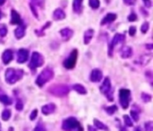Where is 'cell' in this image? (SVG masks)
<instances>
[{
  "mask_svg": "<svg viewBox=\"0 0 153 131\" xmlns=\"http://www.w3.org/2000/svg\"><path fill=\"white\" fill-rule=\"evenodd\" d=\"M24 72L23 70L21 69H13V68H8L5 70V81L7 84H14L16 83L18 80L23 77Z\"/></svg>",
  "mask_w": 153,
  "mask_h": 131,
  "instance_id": "cell-1",
  "label": "cell"
},
{
  "mask_svg": "<svg viewBox=\"0 0 153 131\" xmlns=\"http://www.w3.org/2000/svg\"><path fill=\"white\" fill-rule=\"evenodd\" d=\"M53 77H54L53 70H51L50 68H46L41 71V73L37 77V78H36V84L40 87H42L46 83H48L50 79H52Z\"/></svg>",
  "mask_w": 153,
  "mask_h": 131,
  "instance_id": "cell-2",
  "label": "cell"
},
{
  "mask_svg": "<svg viewBox=\"0 0 153 131\" xmlns=\"http://www.w3.org/2000/svg\"><path fill=\"white\" fill-rule=\"evenodd\" d=\"M81 127V124L74 117H69L63 121L62 129L64 131H74Z\"/></svg>",
  "mask_w": 153,
  "mask_h": 131,
  "instance_id": "cell-3",
  "label": "cell"
},
{
  "mask_svg": "<svg viewBox=\"0 0 153 131\" xmlns=\"http://www.w3.org/2000/svg\"><path fill=\"white\" fill-rule=\"evenodd\" d=\"M100 92L105 94L107 96V98L112 102L113 101V94H112V85H111V80L109 78H105L103 83L101 84L100 87H99Z\"/></svg>",
  "mask_w": 153,
  "mask_h": 131,
  "instance_id": "cell-4",
  "label": "cell"
},
{
  "mask_svg": "<svg viewBox=\"0 0 153 131\" xmlns=\"http://www.w3.org/2000/svg\"><path fill=\"white\" fill-rule=\"evenodd\" d=\"M131 101V91L126 88H121L119 90V103L123 109H127Z\"/></svg>",
  "mask_w": 153,
  "mask_h": 131,
  "instance_id": "cell-5",
  "label": "cell"
},
{
  "mask_svg": "<svg viewBox=\"0 0 153 131\" xmlns=\"http://www.w3.org/2000/svg\"><path fill=\"white\" fill-rule=\"evenodd\" d=\"M49 92L53 96H56L57 97H62L66 96L69 93V87L68 86H65V85H56L52 87H50Z\"/></svg>",
  "mask_w": 153,
  "mask_h": 131,
  "instance_id": "cell-6",
  "label": "cell"
},
{
  "mask_svg": "<svg viewBox=\"0 0 153 131\" xmlns=\"http://www.w3.org/2000/svg\"><path fill=\"white\" fill-rule=\"evenodd\" d=\"M43 63H44V58H43V56L38 52L32 53L31 62H30V64H29V67L32 70H35L39 67H41L43 65Z\"/></svg>",
  "mask_w": 153,
  "mask_h": 131,
  "instance_id": "cell-7",
  "label": "cell"
},
{
  "mask_svg": "<svg viewBox=\"0 0 153 131\" xmlns=\"http://www.w3.org/2000/svg\"><path fill=\"white\" fill-rule=\"evenodd\" d=\"M77 56H78V52L77 50L74 49L72 51V53L70 54L69 57L66 58L64 61V67L65 69H68V70H71L72 68H74L75 66V63H76V61H77Z\"/></svg>",
  "mask_w": 153,
  "mask_h": 131,
  "instance_id": "cell-8",
  "label": "cell"
},
{
  "mask_svg": "<svg viewBox=\"0 0 153 131\" xmlns=\"http://www.w3.org/2000/svg\"><path fill=\"white\" fill-rule=\"evenodd\" d=\"M125 35L120 34V33H117V34L115 35V37L113 38L111 43L108 45V56H110V57L113 56V50H114V47H115L116 45H118V44L123 42V41H125Z\"/></svg>",
  "mask_w": 153,
  "mask_h": 131,
  "instance_id": "cell-9",
  "label": "cell"
},
{
  "mask_svg": "<svg viewBox=\"0 0 153 131\" xmlns=\"http://www.w3.org/2000/svg\"><path fill=\"white\" fill-rule=\"evenodd\" d=\"M29 58V51L24 48H21L17 53V62L19 63H24Z\"/></svg>",
  "mask_w": 153,
  "mask_h": 131,
  "instance_id": "cell-10",
  "label": "cell"
},
{
  "mask_svg": "<svg viewBox=\"0 0 153 131\" xmlns=\"http://www.w3.org/2000/svg\"><path fill=\"white\" fill-rule=\"evenodd\" d=\"M102 77H103V75H102L101 70L99 69H94L91 74V80L94 83L99 82L102 79Z\"/></svg>",
  "mask_w": 153,
  "mask_h": 131,
  "instance_id": "cell-11",
  "label": "cell"
},
{
  "mask_svg": "<svg viewBox=\"0 0 153 131\" xmlns=\"http://www.w3.org/2000/svg\"><path fill=\"white\" fill-rule=\"evenodd\" d=\"M56 106L55 104H52V103H50V104H48L44 106H42L41 108V112L42 113L44 114V115H49L51 113H53L55 112L56 111Z\"/></svg>",
  "mask_w": 153,
  "mask_h": 131,
  "instance_id": "cell-12",
  "label": "cell"
},
{
  "mask_svg": "<svg viewBox=\"0 0 153 131\" xmlns=\"http://www.w3.org/2000/svg\"><path fill=\"white\" fill-rule=\"evenodd\" d=\"M60 35L62 36V39L64 41H67L72 37L74 31H72V30H71V29H69V28H64V29H63V30L60 31Z\"/></svg>",
  "mask_w": 153,
  "mask_h": 131,
  "instance_id": "cell-13",
  "label": "cell"
},
{
  "mask_svg": "<svg viewBox=\"0 0 153 131\" xmlns=\"http://www.w3.org/2000/svg\"><path fill=\"white\" fill-rule=\"evenodd\" d=\"M121 57L123 58V59H128L131 56L133 55V48L130 47H123L121 49V52H120Z\"/></svg>",
  "mask_w": 153,
  "mask_h": 131,
  "instance_id": "cell-14",
  "label": "cell"
},
{
  "mask_svg": "<svg viewBox=\"0 0 153 131\" xmlns=\"http://www.w3.org/2000/svg\"><path fill=\"white\" fill-rule=\"evenodd\" d=\"M14 35H15V38L17 39H23L24 37V35H25V26L23 23L19 24V26L16 28V30L14 31Z\"/></svg>",
  "mask_w": 153,
  "mask_h": 131,
  "instance_id": "cell-15",
  "label": "cell"
},
{
  "mask_svg": "<svg viewBox=\"0 0 153 131\" xmlns=\"http://www.w3.org/2000/svg\"><path fill=\"white\" fill-rule=\"evenodd\" d=\"M2 60L5 64H8L13 60V52L10 49H6L2 55Z\"/></svg>",
  "mask_w": 153,
  "mask_h": 131,
  "instance_id": "cell-16",
  "label": "cell"
},
{
  "mask_svg": "<svg viewBox=\"0 0 153 131\" xmlns=\"http://www.w3.org/2000/svg\"><path fill=\"white\" fill-rule=\"evenodd\" d=\"M11 16H12V19H11V23L13 24V25H19L21 23H21V17L19 15V13L15 11V10H12L11 12Z\"/></svg>",
  "mask_w": 153,
  "mask_h": 131,
  "instance_id": "cell-17",
  "label": "cell"
},
{
  "mask_svg": "<svg viewBox=\"0 0 153 131\" xmlns=\"http://www.w3.org/2000/svg\"><path fill=\"white\" fill-rule=\"evenodd\" d=\"M116 14L115 13H107V15H106V17L101 21V25H105V24H107V23H113L114 21H115V19H116Z\"/></svg>",
  "mask_w": 153,
  "mask_h": 131,
  "instance_id": "cell-18",
  "label": "cell"
},
{
  "mask_svg": "<svg viewBox=\"0 0 153 131\" xmlns=\"http://www.w3.org/2000/svg\"><path fill=\"white\" fill-rule=\"evenodd\" d=\"M53 18L56 20V21H60V20H63L65 18V13L60 9V8H57L55 10V12L53 13Z\"/></svg>",
  "mask_w": 153,
  "mask_h": 131,
  "instance_id": "cell-19",
  "label": "cell"
},
{
  "mask_svg": "<svg viewBox=\"0 0 153 131\" xmlns=\"http://www.w3.org/2000/svg\"><path fill=\"white\" fill-rule=\"evenodd\" d=\"M93 34H94V31L92 29H90V30L85 31V33H84V44L85 45H88V44L91 42V40L92 39V37H93Z\"/></svg>",
  "mask_w": 153,
  "mask_h": 131,
  "instance_id": "cell-20",
  "label": "cell"
},
{
  "mask_svg": "<svg viewBox=\"0 0 153 131\" xmlns=\"http://www.w3.org/2000/svg\"><path fill=\"white\" fill-rule=\"evenodd\" d=\"M94 125H95V128L97 129H100V130H104V131H109V128L107 125H105L103 122H101L100 120L94 119Z\"/></svg>",
  "mask_w": 153,
  "mask_h": 131,
  "instance_id": "cell-21",
  "label": "cell"
},
{
  "mask_svg": "<svg viewBox=\"0 0 153 131\" xmlns=\"http://www.w3.org/2000/svg\"><path fill=\"white\" fill-rule=\"evenodd\" d=\"M82 5H83V0H74L72 2V9L77 13H80L82 11Z\"/></svg>",
  "mask_w": 153,
  "mask_h": 131,
  "instance_id": "cell-22",
  "label": "cell"
},
{
  "mask_svg": "<svg viewBox=\"0 0 153 131\" xmlns=\"http://www.w3.org/2000/svg\"><path fill=\"white\" fill-rule=\"evenodd\" d=\"M72 88H74V91H76L78 94H87V89L85 88V87L81 85V84H75L72 86Z\"/></svg>",
  "mask_w": 153,
  "mask_h": 131,
  "instance_id": "cell-23",
  "label": "cell"
},
{
  "mask_svg": "<svg viewBox=\"0 0 153 131\" xmlns=\"http://www.w3.org/2000/svg\"><path fill=\"white\" fill-rule=\"evenodd\" d=\"M0 102H1L2 104H4L5 105H11L13 104L12 99L5 94H0Z\"/></svg>",
  "mask_w": 153,
  "mask_h": 131,
  "instance_id": "cell-24",
  "label": "cell"
},
{
  "mask_svg": "<svg viewBox=\"0 0 153 131\" xmlns=\"http://www.w3.org/2000/svg\"><path fill=\"white\" fill-rule=\"evenodd\" d=\"M150 59H151V55H144L140 58L139 62L142 65H145L150 61Z\"/></svg>",
  "mask_w": 153,
  "mask_h": 131,
  "instance_id": "cell-25",
  "label": "cell"
},
{
  "mask_svg": "<svg viewBox=\"0 0 153 131\" xmlns=\"http://www.w3.org/2000/svg\"><path fill=\"white\" fill-rule=\"evenodd\" d=\"M1 117H2V120L4 121H7L10 118H11V111L8 110V109H5V110H4L2 112V115H1Z\"/></svg>",
  "mask_w": 153,
  "mask_h": 131,
  "instance_id": "cell-26",
  "label": "cell"
},
{
  "mask_svg": "<svg viewBox=\"0 0 153 131\" xmlns=\"http://www.w3.org/2000/svg\"><path fill=\"white\" fill-rule=\"evenodd\" d=\"M105 111L108 115H113L115 113V112L117 111V106L116 105H112V106H108L105 107Z\"/></svg>",
  "mask_w": 153,
  "mask_h": 131,
  "instance_id": "cell-27",
  "label": "cell"
},
{
  "mask_svg": "<svg viewBox=\"0 0 153 131\" xmlns=\"http://www.w3.org/2000/svg\"><path fill=\"white\" fill-rule=\"evenodd\" d=\"M89 5L92 9L95 10L99 7L100 2H99V0H89Z\"/></svg>",
  "mask_w": 153,
  "mask_h": 131,
  "instance_id": "cell-28",
  "label": "cell"
},
{
  "mask_svg": "<svg viewBox=\"0 0 153 131\" xmlns=\"http://www.w3.org/2000/svg\"><path fill=\"white\" fill-rule=\"evenodd\" d=\"M123 122H125V124L127 126V127H133L134 124L132 122V120H131V118L129 117L128 115H123Z\"/></svg>",
  "mask_w": 153,
  "mask_h": 131,
  "instance_id": "cell-29",
  "label": "cell"
},
{
  "mask_svg": "<svg viewBox=\"0 0 153 131\" xmlns=\"http://www.w3.org/2000/svg\"><path fill=\"white\" fill-rule=\"evenodd\" d=\"M151 98H152L151 96L148 93H142V99L144 103H150V102L151 101Z\"/></svg>",
  "mask_w": 153,
  "mask_h": 131,
  "instance_id": "cell-30",
  "label": "cell"
},
{
  "mask_svg": "<svg viewBox=\"0 0 153 131\" xmlns=\"http://www.w3.org/2000/svg\"><path fill=\"white\" fill-rule=\"evenodd\" d=\"M7 34V28L5 24H0V37H5Z\"/></svg>",
  "mask_w": 153,
  "mask_h": 131,
  "instance_id": "cell-31",
  "label": "cell"
},
{
  "mask_svg": "<svg viewBox=\"0 0 153 131\" xmlns=\"http://www.w3.org/2000/svg\"><path fill=\"white\" fill-rule=\"evenodd\" d=\"M15 108H16V110L19 111V112L23 111V101H21V99H18V100L16 101Z\"/></svg>",
  "mask_w": 153,
  "mask_h": 131,
  "instance_id": "cell-32",
  "label": "cell"
},
{
  "mask_svg": "<svg viewBox=\"0 0 153 131\" xmlns=\"http://www.w3.org/2000/svg\"><path fill=\"white\" fill-rule=\"evenodd\" d=\"M145 130L146 131H153V123L152 121H148L145 123Z\"/></svg>",
  "mask_w": 153,
  "mask_h": 131,
  "instance_id": "cell-33",
  "label": "cell"
},
{
  "mask_svg": "<svg viewBox=\"0 0 153 131\" xmlns=\"http://www.w3.org/2000/svg\"><path fill=\"white\" fill-rule=\"evenodd\" d=\"M130 114H131V116H132V118L134 119V121L139 120V113H138L136 111L132 110V111H131V112H130Z\"/></svg>",
  "mask_w": 153,
  "mask_h": 131,
  "instance_id": "cell-34",
  "label": "cell"
},
{
  "mask_svg": "<svg viewBox=\"0 0 153 131\" xmlns=\"http://www.w3.org/2000/svg\"><path fill=\"white\" fill-rule=\"evenodd\" d=\"M33 131H47L46 128L44 127V125L42 124V123H39V124L35 127Z\"/></svg>",
  "mask_w": 153,
  "mask_h": 131,
  "instance_id": "cell-35",
  "label": "cell"
},
{
  "mask_svg": "<svg viewBox=\"0 0 153 131\" xmlns=\"http://www.w3.org/2000/svg\"><path fill=\"white\" fill-rule=\"evenodd\" d=\"M149 27H150V24H149V23H144L142 25V28H141V31H142V33H146L147 31H148V30H149Z\"/></svg>",
  "mask_w": 153,
  "mask_h": 131,
  "instance_id": "cell-36",
  "label": "cell"
},
{
  "mask_svg": "<svg viewBox=\"0 0 153 131\" xmlns=\"http://www.w3.org/2000/svg\"><path fill=\"white\" fill-rule=\"evenodd\" d=\"M37 115H38V110H37V109H35V110H33V111L31 112L30 120H34L36 118H37Z\"/></svg>",
  "mask_w": 153,
  "mask_h": 131,
  "instance_id": "cell-37",
  "label": "cell"
},
{
  "mask_svg": "<svg viewBox=\"0 0 153 131\" xmlns=\"http://www.w3.org/2000/svg\"><path fill=\"white\" fill-rule=\"evenodd\" d=\"M135 33H136V28L134 26H131L129 28V35L133 37V36L135 35Z\"/></svg>",
  "mask_w": 153,
  "mask_h": 131,
  "instance_id": "cell-38",
  "label": "cell"
},
{
  "mask_svg": "<svg viewBox=\"0 0 153 131\" xmlns=\"http://www.w3.org/2000/svg\"><path fill=\"white\" fill-rule=\"evenodd\" d=\"M136 20H137V15H136L134 13H132L128 16V21H134Z\"/></svg>",
  "mask_w": 153,
  "mask_h": 131,
  "instance_id": "cell-39",
  "label": "cell"
},
{
  "mask_svg": "<svg viewBox=\"0 0 153 131\" xmlns=\"http://www.w3.org/2000/svg\"><path fill=\"white\" fill-rule=\"evenodd\" d=\"M30 7H31V10L32 11V13H33V14H34V16H35L36 18H39V16H38V13H37V12H36V10H35V7H34V5H33L32 4H30Z\"/></svg>",
  "mask_w": 153,
  "mask_h": 131,
  "instance_id": "cell-40",
  "label": "cell"
},
{
  "mask_svg": "<svg viewBox=\"0 0 153 131\" xmlns=\"http://www.w3.org/2000/svg\"><path fill=\"white\" fill-rule=\"evenodd\" d=\"M123 2L128 5H134L136 2V0H123Z\"/></svg>",
  "mask_w": 153,
  "mask_h": 131,
  "instance_id": "cell-41",
  "label": "cell"
},
{
  "mask_svg": "<svg viewBox=\"0 0 153 131\" xmlns=\"http://www.w3.org/2000/svg\"><path fill=\"white\" fill-rule=\"evenodd\" d=\"M143 3L147 8H150L151 7V1L150 0H143Z\"/></svg>",
  "mask_w": 153,
  "mask_h": 131,
  "instance_id": "cell-42",
  "label": "cell"
},
{
  "mask_svg": "<svg viewBox=\"0 0 153 131\" xmlns=\"http://www.w3.org/2000/svg\"><path fill=\"white\" fill-rule=\"evenodd\" d=\"M88 131H98V130L96 129V128H94V127L89 125L88 126Z\"/></svg>",
  "mask_w": 153,
  "mask_h": 131,
  "instance_id": "cell-43",
  "label": "cell"
},
{
  "mask_svg": "<svg viewBox=\"0 0 153 131\" xmlns=\"http://www.w3.org/2000/svg\"><path fill=\"white\" fill-rule=\"evenodd\" d=\"M146 48H148L149 50H151V49L153 48V45H152V44H150V45H147V46H146Z\"/></svg>",
  "mask_w": 153,
  "mask_h": 131,
  "instance_id": "cell-44",
  "label": "cell"
},
{
  "mask_svg": "<svg viewBox=\"0 0 153 131\" xmlns=\"http://www.w3.org/2000/svg\"><path fill=\"white\" fill-rule=\"evenodd\" d=\"M120 131H128L126 128L125 127H120Z\"/></svg>",
  "mask_w": 153,
  "mask_h": 131,
  "instance_id": "cell-45",
  "label": "cell"
},
{
  "mask_svg": "<svg viewBox=\"0 0 153 131\" xmlns=\"http://www.w3.org/2000/svg\"><path fill=\"white\" fill-rule=\"evenodd\" d=\"M5 2V0H0V5H3Z\"/></svg>",
  "mask_w": 153,
  "mask_h": 131,
  "instance_id": "cell-46",
  "label": "cell"
},
{
  "mask_svg": "<svg viewBox=\"0 0 153 131\" xmlns=\"http://www.w3.org/2000/svg\"><path fill=\"white\" fill-rule=\"evenodd\" d=\"M134 131H142V130H141V128H136Z\"/></svg>",
  "mask_w": 153,
  "mask_h": 131,
  "instance_id": "cell-47",
  "label": "cell"
},
{
  "mask_svg": "<svg viewBox=\"0 0 153 131\" xmlns=\"http://www.w3.org/2000/svg\"><path fill=\"white\" fill-rule=\"evenodd\" d=\"M2 16H3V14H2V13H1V11H0V20H1V18H2Z\"/></svg>",
  "mask_w": 153,
  "mask_h": 131,
  "instance_id": "cell-48",
  "label": "cell"
},
{
  "mask_svg": "<svg viewBox=\"0 0 153 131\" xmlns=\"http://www.w3.org/2000/svg\"><path fill=\"white\" fill-rule=\"evenodd\" d=\"M13 128H9V131H13Z\"/></svg>",
  "mask_w": 153,
  "mask_h": 131,
  "instance_id": "cell-49",
  "label": "cell"
},
{
  "mask_svg": "<svg viewBox=\"0 0 153 131\" xmlns=\"http://www.w3.org/2000/svg\"><path fill=\"white\" fill-rule=\"evenodd\" d=\"M0 128H1V124H0Z\"/></svg>",
  "mask_w": 153,
  "mask_h": 131,
  "instance_id": "cell-50",
  "label": "cell"
}]
</instances>
